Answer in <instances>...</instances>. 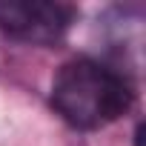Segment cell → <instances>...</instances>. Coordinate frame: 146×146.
<instances>
[{
  "mask_svg": "<svg viewBox=\"0 0 146 146\" xmlns=\"http://www.w3.org/2000/svg\"><path fill=\"white\" fill-rule=\"evenodd\" d=\"M52 103L75 129H103L132 106L129 83L109 66L78 57L69 60L52 83Z\"/></svg>",
  "mask_w": 146,
  "mask_h": 146,
  "instance_id": "obj_1",
  "label": "cell"
},
{
  "mask_svg": "<svg viewBox=\"0 0 146 146\" xmlns=\"http://www.w3.org/2000/svg\"><path fill=\"white\" fill-rule=\"evenodd\" d=\"M72 12L63 3H0V29L23 43H54L69 29Z\"/></svg>",
  "mask_w": 146,
  "mask_h": 146,
  "instance_id": "obj_2",
  "label": "cell"
}]
</instances>
